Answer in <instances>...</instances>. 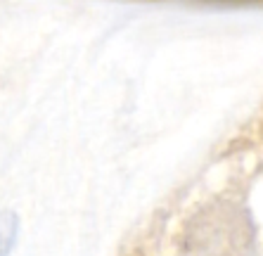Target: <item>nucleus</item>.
I'll return each instance as SVG.
<instances>
[{
  "label": "nucleus",
  "mask_w": 263,
  "mask_h": 256,
  "mask_svg": "<svg viewBox=\"0 0 263 256\" xmlns=\"http://www.w3.org/2000/svg\"><path fill=\"white\" fill-rule=\"evenodd\" d=\"M19 218L12 211H0V256H10L17 244Z\"/></svg>",
  "instance_id": "f257e3e1"
}]
</instances>
